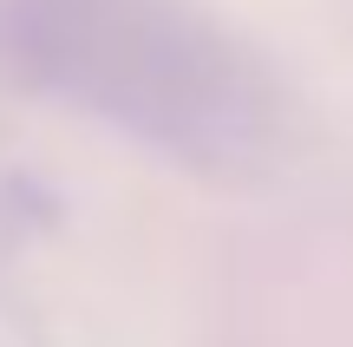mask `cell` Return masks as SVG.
Segmentation results:
<instances>
[{"label": "cell", "instance_id": "obj_1", "mask_svg": "<svg viewBox=\"0 0 353 347\" xmlns=\"http://www.w3.org/2000/svg\"><path fill=\"white\" fill-rule=\"evenodd\" d=\"M0 86L85 112L203 177L281 157L288 105L190 0H0Z\"/></svg>", "mask_w": 353, "mask_h": 347}]
</instances>
